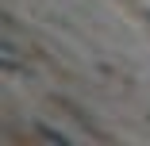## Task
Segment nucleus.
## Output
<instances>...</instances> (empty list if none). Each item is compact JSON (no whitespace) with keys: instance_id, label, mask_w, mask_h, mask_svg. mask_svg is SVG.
<instances>
[]
</instances>
